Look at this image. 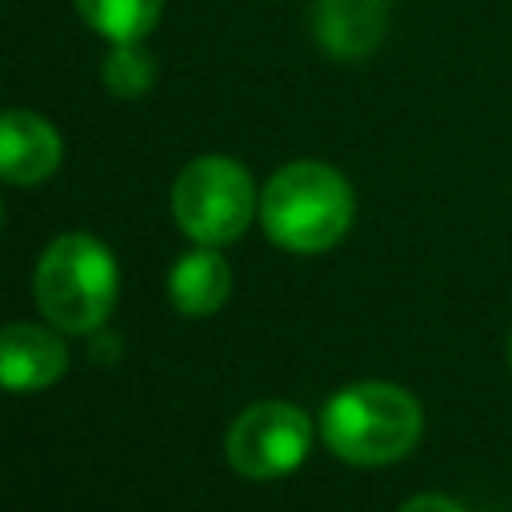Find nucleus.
Returning a JSON list of instances; mask_svg holds the SVG:
<instances>
[{
    "label": "nucleus",
    "mask_w": 512,
    "mask_h": 512,
    "mask_svg": "<svg viewBox=\"0 0 512 512\" xmlns=\"http://www.w3.org/2000/svg\"><path fill=\"white\" fill-rule=\"evenodd\" d=\"M64 144L60 132L28 108L0 112V180L8 184H40L60 168Z\"/></svg>",
    "instance_id": "423d86ee"
},
{
    "label": "nucleus",
    "mask_w": 512,
    "mask_h": 512,
    "mask_svg": "<svg viewBox=\"0 0 512 512\" xmlns=\"http://www.w3.org/2000/svg\"><path fill=\"white\" fill-rule=\"evenodd\" d=\"M116 284L120 276L112 252L96 236L64 232L44 248L32 292L44 320L64 332H92L108 320L116 304Z\"/></svg>",
    "instance_id": "7ed1b4c3"
},
{
    "label": "nucleus",
    "mask_w": 512,
    "mask_h": 512,
    "mask_svg": "<svg viewBox=\"0 0 512 512\" xmlns=\"http://www.w3.org/2000/svg\"><path fill=\"white\" fill-rule=\"evenodd\" d=\"M424 416L412 392L388 380H360L336 392L320 412L324 444L348 464H392L420 440Z\"/></svg>",
    "instance_id": "f03ea898"
},
{
    "label": "nucleus",
    "mask_w": 512,
    "mask_h": 512,
    "mask_svg": "<svg viewBox=\"0 0 512 512\" xmlns=\"http://www.w3.org/2000/svg\"><path fill=\"white\" fill-rule=\"evenodd\" d=\"M164 0H76V12L92 32H100L112 44L144 40L160 20Z\"/></svg>",
    "instance_id": "9d476101"
},
{
    "label": "nucleus",
    "mask_w": 512,
    "mask_h": 512,
    "mask_svg": "<svg viewBox=\"0 0 512 512\" xmlns=\"http://www.w3.org/2000/svg\"><path fill=\"white\" fill-rule=\"evenodd\" d=\"M64 368H68V352L48 328H36V324L0 328V388L40 392L56 384Z\"/></svg>",
    "instance_id": "6e6552de"
},
{
    "label": "nucleus",
    "mask_w": 512,
    "mask_h": 512,
    "mask_svg": "<svg viewBox=\"0 0 512 512\" xmlns=\"http://www.w3.org/2000/svg\"><path fill=\"white\" fill-rule=\"evenodd\" d=\"M388 28V0H316L312 32L336 60H364L380 48Z\"/></svg>",
    "instance_id": "0eeeda50"
},
{
    "label": "nucleus",
    "mask_w": 512,
    "mask_h": 512,
    "mask_svg": "<svg viewBox=\"0 0 512 512\" xmlns=\"http://www.w3.org/2000/svg\"><path fill=\"white\" fill-rule=\"evenodd\" d=\"M232 288V272L224 264V256L216 248H196L188 256L176 260L172 276H168V296L184 316H208L228 300Z\"/></svg>",
    "instance_id": "1a4fd4ad"
},
{
    "label": "nucleus",
    "mask_w": 512,
    "mask_h": 512,
    "mask_svg": "<svg viewBox=\"0 0 512 512\" xmlns=\"http://www.w3.org/2000/svg\"><path fill=\"white\" fill-rule=\"evenodd\" d=\"M104 84H108L112 96H124V100L148 92V84H152V56L140 48V40L112 44V52L104 56Z\"/></svg>",
    "instance_id": "9b49d317"
},
{
    "label": "nucleus",
    "mask_w": 512,
    "mask_h": 512,
    "mask_svg": "<svg viewBox=\"0 0 512 512\" xmlns=\"http://www.w3.org/2000/svg\"><path fill=\"white\" fill-rule=\"evenodd\" d=\"M308 448H312V420L284 400H260L244 408L224 440L228 464L248 480H276L300 468Z\"/></svg>",
    "instance_id": "39448f33"
},
{
    "label": "nucleus",
    "mask_w": 512,
    "mask_h": 512,
    "mask_svg": "<svg viewBox=\"0 0 512 512\" xmlns=\"http://www.w3.org/2000/svg\"><path fill=\"white\" fill-rule=\"evenodd\" d=\"M352 212L348 180L320 160L284 164L260 192V224L268 240L300 256L332 248L348 232Z\"/></svg>",
    "instance_id": "f257e3e1"
},
{
    "label": "nucleus",
    "mask_w": 512,
    "mask_h": 512,
    "mask_svg": "<svg viewBox=\"0 0 512 512\" xmlns=\"http://www.w3.org/2000/svg\"><path fill=\"white\" fill-rule=\"evenodd\" d=\"M400 512H464V504H456L448 496H436V492H424V496H412Z\"/></svg>",
    "instance_id": "f8f14e48"
},
{
    "label": "nucleus",
    "mask_w": 512,
    "mask_h": 512,
    "mask_svg": "<svg viewBox=\"0 0 512 512\" xmlns=\"http://www.w3.org/2000/svg\"><path fill=\"white\" fill-rule=\"evenodd\" d=\"M256 212L252 176L228 156L192 160L172 184V216L184 236L196 244H228L236 240Z\"/></svg>",
    "instance_id": "20e7f679"
}]
</instances>
